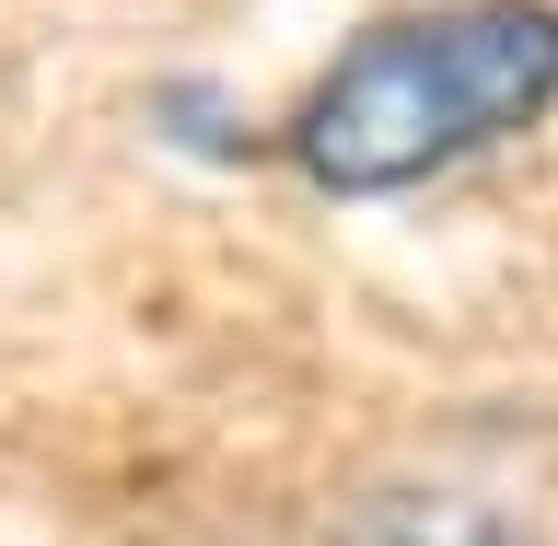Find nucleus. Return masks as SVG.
Segmentation results:
<instances>
[{
    "label": "nucleus",
    "mask_w": 558,
    "mask_h": 546,
    "mask_svg": "<svg viewBox=\"0 0 558 546\" xmlns=\"http://www.w3.org/2000/svg\"><path fill=\"white\" fill-rule=\"evenodd\" d=\"M558 117V0H418L314 70L279 117V163L314 198H408Z\"/></svg>",
    "instance_id": "f257e3e1"
},
{
    "label": "nucleus",
    "mask_w": 558,
    "mask_h": 546,
    "mask_svg": "<svg viewBox=\"0 0 558 546\" xmlns=\"http://www.w3.org/2000/svg\"><path fill=\"white\" fill-rule=\"evenodd\" d=\"M349 546H535V535L500 523L488 500H453V488H396V500L361 512V535H349Z\"/></svg>",
    "instance_id": "f03ea898"
}]
</instances>
